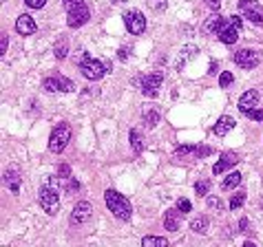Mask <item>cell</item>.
I'll list each match as a JSON object with an SVG mask.
<instances>
[{
  "mask_svg": "<svg viewBox=\"0 0 263 247\" xmlns=\"http://www.w3.org/2000/svg\"><path fill=\"white\" fill-rule=\"evenodd\" d=\"M104 203H106V208L111 210V212L115 214L120 221H131L133 205H131V201L124 197V194L117 192V190H111V188L106 190V192H104Z\"/></svg>",
  "mask_w": 263,
  "mask_h": 247,
  "instance_id": "6da1fadb",
  "label": "cell"
},
{
  "mask_svg": "<svg viewBox=\"0 0 263 247\" xmlns=\"http://www.w3.org/2000/svg\"><path fill=\"white\" fill-rule=\"evenodd\" d=\"M71 141V126L66 122H60L58 126L51 130V137H49V150L53 154H60L62 150L66 148V143Z\"/></svg>",
  "mask_w": 263,
  "mask_h": 247,
  "instance_id": "7a4b0ae2",
  "label": "cell"
},
{
  "mask_svg": "<svg viewBox=\"0 0 263 247\" xmlns=\"http://www.w3.org/2000/svg\"><path fill=\"white\" fill-rule=\"evenodd\" d=\"M38 201H40V208L44 210L49 216H55L60 210V197H58V188H53V185H42L38 192Z\"/></svg>",
  "mask_w": 263,
  "mask_h": 247,
  "instance_id": "3957f363",
  "label": "cell"
},
{
  "mask_svg": "<svg viewBox=\"0 0 263 247\" xmlns=\"http://www.w3.org/2000/svg\"><path fill=\"white\" fill-rule=\"evenodd\" d=\"M80 71H82V75H84L86 80H91V82H100L102 77L108 73L104 62H100V60H95V58H89V55L80 62Z\"/></svg>",
  "mask_w": 263,
  "mask_h": 247,
  "instance_id": "277c9868",
  "label": "cell"
},
{
  "mask_svg": "<svg viewBox=\"0 0 263 247\" xmlns=\"http://www.w3.org/2000/svg\"><path fill=\"white\" fill-rule=\"evenodd\" d=\"M239 11L244 13V18H248L252 24H257V27L263 24V4L259 0H241Z\"/></svg>",
  "mask_w": 263,
  "mask_h": 247,
  "instance_id": "5b68a950",
  "label": "cell"
},
{
  "mask_svg": "<svg viewBox=\"0 0 263 247\" xmlns=\"http://www.w3.org/2000/svg\"><path fill=\"white\" fill-rule=\"evenodd\" d=\"M124 24L133 35H142L146 31V15L137 9H131V11L124 13Z\"/></svg>",
  "mask_w": 263,
  "mask_h": 247,
  "instance_id": "8992f818",
  "label": "cell"
},
{
  "mask_svg": "<svg viewBox=\"0 0 263 247\" xmlns=\"http://www.w3.org/2000/svg\"><path fill=\"white\" fill-rule=\"evenodd\" d=\"M162 82H164V71H155V73L144 75V80H142V95L144 97H155L159 93Z\"/></svg>",
  "mask_w": 263,
  "mask_h": 247,
  "instance_id": "52a82bcc",
  "label": "cell"
},
{
  "mask_svg": "<svg viewBox=\"0 0 263 247\" xmlns=\"http://www.w3.org/2000/svg\"><path fill=\"white\" fill-rule=\"evenodd\" d=\"M89 18H91L89 7H86V4H80V7H75L69 11V15H66V24H69L71 29H80L89 22Z\"/></svg>",
  "mask_w": 263,
  "mask_h": 247,
  "instance_id": "ba28073f",
  "label": "cell"
},
{
  "mask_svg": "<svg viewBox=\"0 0 263 247\" xmlns=\"http://www.w3.org/2000/svg\"><path fill=\"white\" fill-rule=\"evenodd\" d=\"M259 53L252 49H239L235 53V64L241 66V69H255V66H259Z\"/></svg>",
  "mask_w": 263,
  "mask_h": 247,
  "instance_id": "9c48e42d",
  "label": "cell"
},
{
  "mask_svg": "<svg viewBox=\"0 0 263 247\" xmlns=\"http://www.w3.org/2000/svg\"><path fill=\"white\" fill-rule=\"evenodd\" d=\"M93 216V205L89 201H80V203H75L73 212H71V223L80 225V223H86V221H91Z\"/></svg>",
  "mask_w": 263,
  "mask_h": 247,
  "instance_id": "30bf717a",
  "label": "cell"
},
{
  "mask_svg": "<svg viewBox=\"0 0 263 247\" xmlns=\"http://www.w3.org/2000/svg\"><path fill=\"white\" fill-rule=\"evenodd\" d=\"M213 150L210 148H206V146H179L177 150H175V159H188V157H193V159H201V157H206V154H210Z\"/></svg>",
  "mask_w": 263,
  "mask_h": 247,
  "instance_id": "8fae6325",
  "label": "cell"
},
{
  "mask_svg": "<svg viewBox=\"0 0 263 247\" xmlns=\"http://www.w3.org/2000/svg\"><path fill=\"white\" fill-rule=\"evenodd\" d=\"M237 163H239V154L237 152H232V150H228V152H224L221 154V159L213 166V174H224L226 170H230V168H235Z\"/></svg>",
  "mask_w": 263,
  "mask_h": 247,
  "instance_id": "7c38bea8",
  "label": "cell"
},
{
  "mask_svg": "<svg viewBox=\"0 0 263 247\" xmlns=\"http://www.w3.org/2000/svg\"><path fill=\"white\" fill-rule=\"evenodd\" d=\"M259 100H261V95H259V91H246L244 95L239 97V111L244 113V115H248L250 111H255L257 106H259Z\"/></svg>",
  "mask_w": 263,
  "mask_h": 247,
  "instance_id": "4fadbf2b",
  "label": "cell"
},
{
  "mask_svg": "<svg viewBox=\"0 0 263 247\" xmlns=\"http://www.w3.org/2000/svg\"><path fill=\"white\" fill-rule=\"evenodd\" d=\"M226 24H228V20L224 18V15H219V13H213L208 20L204 22V31L208 35H219L221 31L226 29Z\"/></svg>",
  "mask_w": 263,
  "mask_h": 247,
  "instance_id": "5bb4252c",
  "label": "cell"
},
{
  "mask_svg": "<svg viewBox=\"0 0 263 247\" xmlns=\"http://www.w3.org/2000/svg\"><path fill=\"white\" fill-rule=\"evenodd\" d=\"M15 31H18L20 35H33L35 31H38V24H35V20L31 18L29 13H22L15 20Z\"/></svg>",
  "mask_w": 263,
  "mask_h": 247,
  "instance_id": "9a60e30c",
  "label": "cell"
},
{
  "mask_svg": "<svg viewBox=\"0 0 263 247\" xmlns=\"http://www.w3.org/2000/svg\"><path fill=\"white\" fill-rule=\"evenodd\" d=\"M2 181L4 185H7L9 190H11L13 194H18L20 192V181H22V177L18 174V170L15 168H9V170H4V174H2Z\"/></svg>",
  "mask_w": 263,
  "mask_h": 247,
  "instance_id": "2e32d148",
  "label": "cell"
},
{
  "mask_svg": "<svg viewBox=\"0 0 263 247\" xmlns=\"http://www.w3.org/2000/svg\"><path fill=\"white\" fill-rule=\"evenodd\" d=\"M235 120H232L230 115H221L219 120H217V124H215V128H213V132L217 137H226L228 135V132L232 130V128H235Z\"/></svg>",
  "mask_w": 263,
  "mask_h": 247,
  "instance_id": "e0dca14e",
  "label": "cell"
},
{
  "mask_svg": "<svg viewBox=\"0 0 263 247\" xmlns=\"http://www.w3.org/2000/svg\"><path fill=\"white\" fill-rule=\"evenodd\" d=\"M164 230H168V232L179 230V210L177 208H170L164 212Z\"/></svg>",
  "mask_w": 263,
  "mask_h": 247,
  "instance_id": "ac0fdd59",
  "label": "cell"
},
{
  "mask_svg": "<svg viewBox=\"0 0 263 247\" xmlns=\"http://www.w3.org/2000/svg\"><path fill=\"white\" fill-rule=\"evenodd\" d=\"M239 31H241V29H237L235 24H230V22H228V24H226V29L221 31V33L217 35V38H219L224 44H235L237 40H239Z\"/></svg>",
  "mask_w": 263,
  "mask_h": 247,
  "instance_id": "d6986e66",
  "label": "cell"
},
{
  "mask_svg": "<svg viewBox=\"0 0 263 247\" xmlns=\"http://www.w3.org/2000/svg\"><path fill=\"white\" fill-rule=\"evenodd\" d=\"M241 179H244V174H241V172H237V170H235V172H230L228 177L224 179V183H221V188H224V190H235L237 185L241 183Z\"/></svg>",
  "mask_w": 263,
  "mask_h": 247,
  "instance_id": "ffe728a7",
  "label": "cell"
},
{
  "mask_svg": "<svg viewBox=\"0 0 263 247\" xmlns=\"http://www.w3.org/2000/svg\"><path fill=\"white\" fill-rule=\"evenodd\" d=\"M208 225H210L208 216H197V219H193V223H190V230L197 232V234H206V232H208Z\"/></svg>",
  "mask_w": 263,
  "mask_h": 247,
  "instance_id": "44dd1931",
  "label": "cell"
},
{
  "mask_svg": "<svg viewBox=\"0 0 263 247\" xmlns=\"http://www.w3.org/2000/svg\"><path fill=\"white\" fill-rule=\"evenodd\" d=\"M142 247H168V241L164 236H144Z\"/></svg>",
  "mask_w": 263,
  "mask_h": 247,
  "instance_id": "7402d4cb",
  "label": "cell"
},
{
  "mask_svg": "<svg viewBox=\"0 0 263 247\" xmlns=\"http://www.w3.org/2000/svg\"><path fill=\"white\" fill-rule=\"evenodd\" d=\"M128 139H131V148H133V152L135 154H142L144 152V141H142V137H139V132L133 128L131 132H128Z\"/></svg>",
  "mask_w": 263,
  "mask_h": 247,
  "instance_id": "603a6c76",
  "label": "cell"
},
{
  "mask_svg": "<svg viewBox=\"0 0 263 247\" xmlns=\"http://www.w3.org/2000/svg\"><path fill=\"white\" fill-rule=\"evenodd\" d=\"M55 80H58V86H60L62 93H73V91H75V84H73L71 80H66L64 75L58 73V75H55Z\"/></svg>",
  "mask_w": 263,
  "mask_h": 247,
  "instance_id": "cb8c5ba5",
  "label": "cell"
},
{
  "mask_svg": "<svg viewBox=\"0 0 263 247\" xmlns=\"http://www.w3.org/2000/svg\"><path fill=\"white\" fill-rule=\"evenodd\" d=\"M195 51H197V49H195L193 44H190V46H186V49H182V53H179V60H177V69H182V66L186 64V60H190V58H193V55H195Z\"/></svg>",
  "mask_w": 263,
  "mask_h": 247,
  "instance_id": "d4e9b609",
  "label": "cell"
},
{
  "mask_svg": "<svg viewBox=\"0 0 263 247\" xmlns=\"http://www.w3.org/2000/svg\"><path fill=\"white\" fill-rule=\"evenodd\" d=\"M244 203H246V192H235L230 199V210L235 212V210L244 208Z\"/></svg>",
  "mask_w": 263,
  "mask_h": 247,
  "instance_id": "484cf974",
  "label": "cell"
},
{
  "mask_svg": "<svg viewBox=\"0 0 263 247\" xmlns=\"http://www.w3.org/2000/svg\"><path fill=\"white\" fill-rule=\"evenodd\" d=\"M53 53H55V58H58V60H64V58H66V53H69V44H66V40H64V38H62L60 42L55 44Z\"/></svg>",
  "mask_w": 263,
  "mask_h": 247,
  "instance_id": "4316f807",
  "label": "cell"
},
{
  "mask_svg": "<svg viewBox=\"0 0 263 247\" xmlns=\"http://www.w3.org/2000/svg\"><path fill=\"white\" fill-rule=\"evenodd\" d=\"M42 89H44L46 93H55V91H60L55 75H53V77H44V80H42Z\"/></svg>",
  "mask_w": 263,
  "mask_h": 247,
  "instance_id": "83f0119b",
  "label": "cell"
},
{
  "mask_svg": "<svg viewBox=\"0 0 263 247\" xmlns=\"http://www.w3.org/2000/svg\"><path fill=\"white\" fill-rule=\"evenodd\" d=\"M144 122H146L148 128H155L159 124V113L157 111H148L146 115H144Z\"/></svg>",
  "mask_w": 263,
  "mask_h": 247,
  "instance_id": "f1b7e54d",
  "label": "cell"
},
{
  "mask_svg": "<svg viewBox=\"0 0 263 247\" xmlns=\"http://www.w3.org/2000/svg\"><path fill=\"white\" fill-rule=\"evenodd\" d=\"M232 82H235V75H232L230 71H224V73L219 75V86H221V89H228Z\"/></svg>",
  "mask_w": 263,
  "mask_h": 247,
  "instance_id": "f546056e",
  "label": "cell"
},
{
  "mask_svg": "<svg viewBox=\"0 0 263 247\" xmlns=\"http://www.w3.org/2000/svg\"><path fill=\"white\" fill-rule=\"evenodd\" d=\"M195 192H197V197H206V194L210 192V183H208V181L195 183Z\"/></svg>",
  "mask_w": 263,
  "mask_h": 247,
  "instance_id": "4dcf8cb0",
  "label": "cell"
},
{
  "mask_svg": "<svg viewBox=\"0 0 263 247\" xmlns=\"http://www.w3.org/2000/svg\"><path fill=\"white\" fill-rule=\"evenodd\" d=\"M208 208L215 210V212H224V203H221L219 197H208Z\"/></svg>",
  "mask_w": 263,
  "mask_h": 247,
  "instance_id": "1f68e13d",
  "label": "cell"
},
{
  "mask_svg": "<svg viewBox=\"0 0 263 247\" xmlns=\"http://www.w3.org/2000/svg\"><path fill=\"white\" fill-rule=\"evenodd\" d=\"M177 210L182 214H188L190 210H193V203H190L188 199H177Z\"/></svg>",
  "mask_w": 263,
  "mask_h": 247,
  "instance_id": "d6a6232c",
  "label": "cell"
},
{
  "mask_svg": "<svg viewBox=\"0 0 263 247\" xmlns=\"http://www.w3.org/2000/svg\"><path fill=\"white\" fill-rule=\"evenodd\" d=\"M7 46H9L7 33H0V58H2V60H4V53H7Z\"/></svg>",
  "mask_w": 263,
  "mask_h": 247,
  "instance_id": "836d02e7",
  "label": "cell"
},
{
  "mask_svg": "<svg viewBox=\"0 0 263 247\" xmlns=\"http://www.w3.org/2000/svg\"><path fill=\"white\" fill-rule=\"evenodd\" d=\"M62 4H64L66 11H71V9L80 7V4H84V0H62Z\"/></svg>",
  "mask_w": 263,
  "mask_h": 247,
  "instance_id": "e575fe53",
  "label": "cell"
},
{
  "mask_svg": "<svg viewBox=\"0 0 263 247\" xmlns=\"http://www.w3.org/2000/svg\"><path fill=\"white\" fill-rule=\"evenodd\" d=\"M246 117H250V120H255V122H263V108H255V111H250Z\"/></svg>",
  "mask_w": 263,
  "mask_h": 247,
  "instance_id": "d590c367",
  "label": "cell"
},
{
  "mask_svg": "<svg viewBox=\"0 0 263 247\" xmlns=\"http://www.w3.org/2000/svg\"><path fill=\"white\" fill-rule=\"evenodd\" d=\"M24 4H27L29 9H42L46 4V0H24Z\"/></svg>",
  "mask_w": 263,
  "mask_h": 247,
  "instance_id": "8d00e7d4",
  "label": "cell"
},
{
  "mask_svg": "<svg viewBox=\"0 0 263 247\" xmlns=\"http://www.w3.org/2000/svg\"><path fill=\"white\" fill-rule=\"evenodd\" d=\"M58 177H60V179H71V168L66 166V163H62V166H60Z\"/></svg>",
  "mask_w": 263,
  "mask_h": 247,
  "instance_id": "74e56055",
  "label": "cell"
},
{
  "mask_svg": "<svg viewBox=\"0 0 263 247\" xmlns=\"http://www.w3.org/2000/svg\"><path fill=\"white\" fill-rule=\"evenodd\" d=\"M206 2V7H210L213 11H219V7H221V0H204Z\"/></svg>",
  "mask_w": 263,
  "mask_h": 247,
  "instance_id": "f35d334b",
  "label": "cell"
},
{
  "mask_svg": "<svg viewBox=\"0 0 263 247\" xmlns=\"http://www.w3.org/2000/svg\"><path fill=\"white\" fill-rule=\"evenodd\" d=\"M75 190H80V183H77L75 179H69V183H66V192H75Z\"/></svg>",
  "mask_w": 263,
  "mask_h": 247,
  "instance_id": "ab89813d",
  "label": "cell"
},
{
  "mask_svg": "<svg viewBox=\"0 0 263 247\" xmlns=\"http://www.w3.org/2000/svg\"><path fill=\"white\" fill-rule=\"evenodd\" d=\"M228 22H230V24H235L237 29H241V27H244V20H241L239 15H232V18L228 20Z\"/></svg>",
  "mask_w": 263,
  "mask_h": 247,
  "instance_id": "60d3db41",
  "label": "cell"
},
{
  "mask_svg": "<svg viewBox=\"0 0 263 247\" xmlns=\"http://www.w3.org/2000/svg\"><path fill=\"white\" fill-rule=\"evenodd\" d=\"M248 228H250L248 219H241V221H239V232H248Z\"/></svg>",
  "mask_w": 263,
  "mask_h": 247,
  "instance_id": "b9f144b4",
  "label": "cell"
},
{
  "mask_svg": "<svg viewBox=\"0 0 263 247\" xmlns=\"http://www.w3.org/2000/svg\"><path fill=\"white\" fill-rule=\"evenodd\" d=\"M217 69H219V66H217L215 62H210V71H208V73H210V75H215V73H217Z\"/></svg>",
  "mask_w": 263,
  "mask_h": 247,
  "instance_id": "7bdbcfd3",
  "label": "cell"
},
{
  "mask_svg": "<svg viewBox=\"0 0 263 247\" xmlns=\"http://www.w3.org/2000/svg\"><path fill=\"white\" fill-rule=\"evenodd\" d=\"M126 55H128V51L126 49H120V60H126Z\"/></svg>",
  "mask_w": 263,
  "mask_h": 247,
  "instance_id": "ee69618b",
  "label": "cell"
},
{
  "mask_svg": "<svg viewBox=\"0 0 263 247\" xmlns=\"http://www.w3.org/2000/svg\"><path fill=\"white\" fill-rule=\"evenodd\" d=\"M244 247H259V245H257V243H252V241H246Z\"/></svg>",
  "mask_w": 263,
  "mask_h": 247,
  "instance_id": "f6af8a7d",
  "label": "cell"
},
{
  "mask_svg": "<svg viewBox=\"0 0 263 247\" xmlns=\"http://www.w3.org/2000/svg\"><path fill=\"white\" fill-rule=\"evenodd\" d=\"M261 205H263V201H261Z\"/></svg>",
  "mask_w": 263,
  "mask_h": 247,
  "instance_id": "bcb514c9",
  "label": "cell"
}]
</instances>
